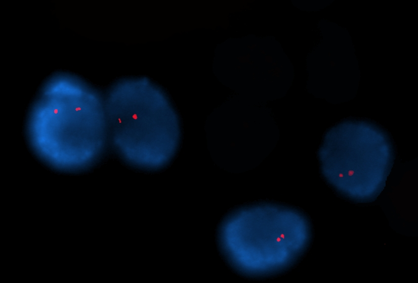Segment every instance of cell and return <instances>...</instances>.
Instances as JSON below:
<instances>
[{"label": "cell", "instance_id": "6da1fadb", "mask_svg": "<svg viewBox=\"0 0 418 283\" xmlns=\"http://www.w3.org/2000/svg\"><path fill=\"white\" fill-rule=\"evenodd\" d=\"M323 175L346 197L358 201L382 191L393 162L386 134L363 121L341 122L325 134L318 151Z\"/></svg>", "mask_w": 418, "mask_h": 283}, {"label": "cell", "instance_id": "7a4b0ae2", "mask_svg": "<svg viewBox=\"0 0 418 283\" xmlns=\"http://www.w3.org/2000/svg\"><path fill=\"white\" fill-rule=\"evenodd\" d=\"M63 96L44 102L28 125L31 145L44 161L55 168L75 170L93 162L101 152L105 121L94 106L67 101Z\"/></svg>", "mask_w": 418, "mask_h": 283}, {"label": "cell", "instance_id": "3957f363", "mask_svg": "<svg viewBox=\"0 0 418 283\" xmlns=\"http://www.w3.org/2000/svg\"><path fill=\"white\" fill-rule=\"evenodd\" d=\"M218 50L221 81L250 101L282 98L291 85L292 64L272 36L229 38Z\"/></svg>", "mask_w": 418, "mask_h": 283}]
</instances>
